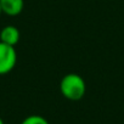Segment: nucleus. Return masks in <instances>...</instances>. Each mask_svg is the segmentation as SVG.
Wrapping results in <instances>:
<instances>
[{
  "label": "nucleus",
  "instance_id": "obj_4",
  "mask_svg": "<svg viewBox=\"0 0 124 124\" xmlns=\"http://www.w3.org/2000/svg\"><path fill=\"white\" fill-rule=\"evenodd\" d=\"M3 12L9 16H17L22 12L24 1L23 0H0Z\"/></svg>",
  "mask_w": 124,
  "mask_h": 124
},
{
  "label": "nucleus",
  "instance_id": "obj_3",
  "mask_svg": "<svg viewBox=\"0 0 124 124\" xmlns=\"http://www.w3.org/2000/svg\"><path fill=\"white\" fill-rule=\"evenodd\" d=\"M0 41L15 46L20 41V31L15 26H5L0 32Z\"/></svg>",
  "mask_w": 124,
  "mask_h": 124
},
{
  "label": "nucleus",
  "instance_id": "obj_5",
  "mask_svg": "<svg viewBox=\"0 0 124 124\" xmlns=\"http://www.w3.org/2000/svg\"><path fill=\"white\" fill-rule=\"evenodd\" d=\"M21 124H49V122L41 117V116H38V114H32V116H28L26 117Z\"/></svg>",
  "mask_w": 124,
  "mask_h": 124
},
{
  "label": "nucleus",
  "instance_id": "obj_2",
  "mask_svg": "<svg viewBox=\"0 0 124 124\" xmlns=\"http://www.w3.org/2000/svg\"><path fill=\"white\" fill-rule=\"evenodd\" d=\"M17 62V52L15 46L0 41V76L10 73Z\"/></svg>",
  "mask_w": 124,
  "mask_h": 124
},
{
  "label": "nucleus",
  "instance_id": "obj_1",
  "mask_svg": "<svg viewBox=\"0 0 124 124\" xmlns=\"http://www.w3.org/2000/svg\"><path fill=\"white\" fill-rule=\"evenodd\" d=\"M60 90L63 97H66L67 100L78 101L85 95L86 85L84 79L79 74L70 73L62 78L60 83Z\"/></svg>",
  "mask_w": 124,
  "mask_h": 124
},
{
  "label": "nucleus",
  "instance_id": "obj_7",
  "mask_svg": "<svg viewBox=\"0 0 124 124\" xmlns=\"http://www.w3.org/2000/svg\"><path fill=\"white\" fill-rule=\"evenodd\" d=\"M3 14V9H1V5H0V15Z\"/></svg>",
  "mask_w": 124,
  "mask_h": 124
},
{
  "label": "nucleus",
  "instance_id": "obj_6",
  "mask_svg": "<svg viewBox=\"0 0 124 124\" xmlns=\"http://www.w3.org/2000/svg\"><path fill=\"white\" fill-rule=\"evenodd\" d=\"M0 124H5V123H4V120H3V118H1V117H0Z\"/></svg>",
  "mask_w": 124,
  "mask_h": 124
}]
</instances>
